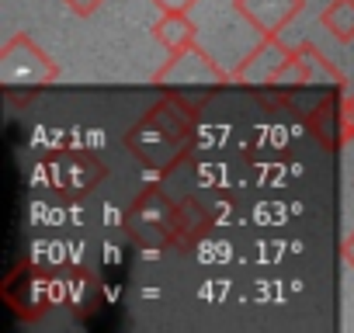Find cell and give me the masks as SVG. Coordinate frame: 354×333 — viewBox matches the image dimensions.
I'll use <instances>...</instances> for the list:
<instances>
[{"instance_id": "9c48e42d", "label": "cell", "mask_w": 354, "mask_h": 333, "mask_svg": "<svg viewBox=\"0 0 354 333\" xmlns=\"http://www.w3.org/2000/svg\"><path fill=\"white\" fill-rule=\"evenodd\" d=\"M340 111H344V139H347V142H354V91L344 97Z\"/></svg>"}, {"instance_id": "8992f818", "label": "cell", "mask_w": 354, "mask_h": 333, "mask_svg": "<svg viewBox=\"0 0 354 333\" xmlns=\"http://www.w3.org/2000/svg\"><path fill=\"white\" fill-rule=\"evenodd\" d=\"M153 39L167 49V53H181L188 46H195L198 39V28L188 15H160L156 25H153Z\"/></svg>"}, {"instance_id": "3957f363", "label": "cell", "mask_w": 354, "mask_h": 333, "mask_svg": "<svg viewBox=\"0 0 354 333\" xmlns=\"http://www.w3.org/2000/svg\"><path fill=\"white\" fill-rule=\"evenodd\" d=\"M233 8L261 39H278L299 18L306 0H233Z\"/></svg>"}, {"instance_id": "6da1fadb", "label": "cell", "mask_w": 354, "mask_h": 333, "mask_svg": "<svg viewBox=\"0 0 354 333\" xmlns=\"http://www.w3.org/2000/svg\"><path fill=\"white\" fill-rule=\"evenodd\" d=\"M0 80L8 87H46L53 80H59V66L28 39V35H15L4 49H0Z\"/></svg>"}, {"instance_id": "30bf717a", "label": "cell", "mask_w": 354, "mask_h": 333, "mask_svg": "<svg viewBox=\"0 0 354 333\" xmlns=\"http://www.w3.org/2000/svg\"><path fill=\"white\" fill-rule=\"evenodd\" d=\"M63 4H66V8H70L77 18H91V15H94L101 4H104V0H63Z\"/></svg>"}, {"instance_id": "52a82bcc", "label": "cell", "mask_w": 354, "mask_h": 333, "mask_svg": "<svg viewBox=\"0 0 354 333\" xmlns=\"http://www.w3.org/2000/svg\"><path fill=\"white\" fill-rule=\"evenodd\" d=\"M319 25L344 46L354 42V0H326L319 11Z\"/></svg>"}, {"instance_id": "5b68a950", "label": "cell", "mask_w": 354, "mask_h": 333, "mask_svg": "<svg viewBox=\"0 0 354 333\" xmlns=\"http://www.w3.org/2000/svg\"><path fill=\"white\" fill-rule=\"evenodd\" d=\"M340 104L344 101L326 97V101H319V108L309 118V132L316 135V142H323V149H337V146L347 142L344 139V111H340Z\"/></svg>"}, {"instance_id": "7a4b0ae2", "label": "cell", "mask_w": 354, "mask_h": 333, "mask_svg": "<svg viewBox=\"0 0 354 333\" xmlns=\"http://www.w3.org/2000/svg\"><path fill=\"white\" fill-rule=\"evenodd\" d=\"M153 84L167 87H223L230 84V73L198 46H188L181 53H170V59L153 73Z\"/></svg>"}, {"instance_id": "277c9868", "label": "cell", "mask_w": 354, "mask_h": 333, "mask_svg": "<svg viewBox=\"0 0 354 333\" xmlns=\"http://www.w3.org/2000/svg\"><path fill=\"white\" fill-rule=\"evenodd\" d=\"M292 46H285L281 39H261V46L230 73L233 84H264V87H274L278 73L285 70V63L292 59Z\"/></svg>"}, {"instance_id": "ba28073f", "label": "cell", "mask_w": 354, "mask_h": 333, "mask_svg": "<svg viewBox=\"0 0 354 333\" xmlns=\"http://www.w3.org/2000/svg\"><path fill=\"white\" fill-rule=\"evenodd\" d=\"M160 15H192L198 0H149Z\"/></svg>"}, {"instance_id": "8fae6325", "label": "cell", "mask_w": 354, "mask_h": 333, "mask_svg": "<svg viewBox=\"0 0 354 333\" xmlns=\"http://www.w3.org/2000/svg\"><path fill=\"white\" fill-rule=\"evenodd\" d=\"M340 254H344V260H347V267L354 271V229L347 233V240H344V247H340Z\"/></svg>"}]
</instances>
